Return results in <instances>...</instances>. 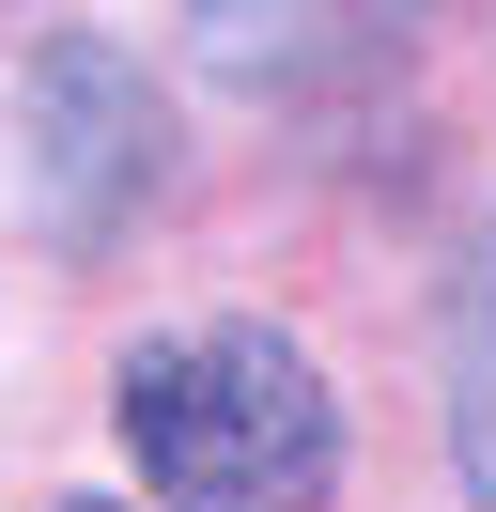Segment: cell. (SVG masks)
<instances>
[{
	"mask_svg": "<svg viewBox=\"0 0 496 512\" xmlns=\"http://www.w3.org/2000/svg\"><path fill=\"white\" fill-rule=\"evenodd\" d=\"M124 450L171 512H310L341 466V419L310 388V357L279 326H186V342H140L109 388Z\"/></svg>",
	"mask_w": 496,
	"mask_h": 512,
	"instance_id": "6da1fadb",
	"label": "cell"
},
{
	"mask_svg": "<svg viewBox=\"0 0 496 512\" xmlns=\"http://www.w3.org/2000/svg\"><path fill=\"white\" fill-rule=\"evenodd\" d=\"M16 156H31V187H47L62 249H109V233L140 218V187H155V94H140V63L93 47V32H47L31 78H16Z\"/></svg>",
	"mask_w": 496,
	"mask_h": 512,
	"instance_id": "7a4b0ae2",
	"label": "cell"
},
{
	"mask_svg": "<svg viewBox=\"0 0 496 512\" xmlns=\"http://www.w3.org/2000/svg\"><path fill=\"white\" fill-rule=\"evenodd\" d=\"M341 32L357 16H326V0H202V63L248 94H295L310 63H341Z\"/></svg>",
	"mask_w": 496,
	"mask_h": 512,
	"instance_id": "3957f363",
	"label": "cell"
},
{
	"mask_svg": "<svg viewBox=\"0 0 496 512\" xmlns=\"http://www.w3.org/2000/svg\"><path fill=\"white\" fill-rule=\"evenodd\" d=\"M450 466H465V497L496 512V233H481V264H465V295H450Z\"/></svg>",
	"mask_w": 496,
	"mask_h": 512,
	"instance_id": "277c9868",
	"label": "cell"
},
{
	"mask_svg": "<svg viewBox=\"0 0 496 512\" xmlns=\"http://www.w3.org/2000/svg\"><path fill=\"white\" fill-rule=\"evenodd\" d=\"M62 512H109V497H62Z\"/></svg>",
	"mask_w": 496,
	"mask_h": 512,
	"instance_id": "5b68a950",
	"label": "cell"
}]
</instances>
